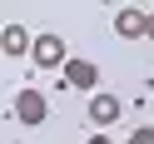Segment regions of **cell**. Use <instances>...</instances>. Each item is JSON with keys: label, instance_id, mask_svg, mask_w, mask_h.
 Listing matches in <instances>:
<instances>
[{"label": "cell", "instance_id": "1", "mask_svg": "<svg viewBox=\"0 0 154 144\" xmlns=\"http://www.w3.org/2000/svg\"><path fill=\"white\" fill-rule=\"evenodd\" d=\"M30 65H40V70H65L70 65V55H65V40L55 30L35 35V50H30Z\"/></svg>", "mask_w": 154, "mask_h": 144}, {"label": "cell", "instance_id": "2", "mask_svg": "<svg viewBox=\"0 0 154 144\" xmlns=\"http://www.w3.org/2000/svg\"><path fill=\"white\" fill-rule=\"evenodd\" d=\"M15 119L30 124V129L45 124V119H50V100H45L40 90H20V94H15Z\"/></svg>", "mask_w": 154, "mask_h": 144}, {"label": "cell", "instance_id": "3", "mask_svg": "<svg viewBox=\"0 0 154 144\" xmlns=\"http://www.w3.org/2000/svg\"><path fill=\"white\" fill-rule=\"evenodd\" d=\"M65 84L70 90H85V94H100L94 84H100V65L94 60H70L65 65Z\"/></svg>", "mask_w": 154, "mask_h": 144}, {"label": "cell", "instance_id": "4", "mask_svg": "<svg viewBox=\"0 0 154 144\" xmlns=\"http://www.w3.org/2000/svg\"><path fill=\"white\" fill-rule=\"evenodd\" d=\"M0 50L10 55V60H20V55H30V50H35V35L25 30L20 20H10L5 30H0Z\"/></svg>", "mask_w": 154, "mask_h": 144}, {"label": "cell", "instance_id": "5", "mask_svg": "<svg viewBox=\"0 0 154 144\" xmlns=\"http://www.w3.org/2000/svg\"><path fill=\"white\" fill-rule=\"evenodd\" d=\"M119 114H124V100H119V94H109V90L90 94V119L100 124V129H104V124H114Z\"/></svg>", "mask_w": 154, "mask_h": 144}, {"label": "cell", "instance_id": "6", "mask_svg": "<svg viewBox=\"0 0 154 144\" xmlns=\"http://www.w3.org/2000/svg\"><path fill=\"white\" fill-rule=\"evenodd\" d=\"M114 35H119V40H139V35H149V15L134 10V5H124V10L114 15Z\"/></svg>", "mask_w": 154, "mask_h": 144}, {"label": "cell", "instance_id": "7", "mask_svg": "<svg viewBox=\"0 0 154 144\" xmlns=\"http://www.w3.org/2000/svg\"><path fill=\"white\" fill-rule=\"evenodd\" d=\"M129 144H154V124H139V129L129 134Z\"/></svg>", "mask_w": 154, "mask_h": 144}, {"label": "cell", "instance_id": "8", "mask_svg": "<svg viewBox=\"0 0 154 144\" xmlns=\"http://www.w3.org/2000/svg\"><path fill=\"white\" fill-rule=\"evenodd\" d=\"M85 144H114V139H109V134H90Z\"/></svg>", "mask_w": 154, "mask_h": 144}, {"label": "cell", "instance_id": "9", "mask_svg": "<svg viewBox=\"0 0 154 144\" xmlns=\"http://www.w3.org/2000/svg\"><path fill=\"white\" fill-rule=\"evenodd\" d=\"M149 40H154V10H149Z\"/></svg>", "mask_w": 154, "mask_h": 144}]
</instances>
